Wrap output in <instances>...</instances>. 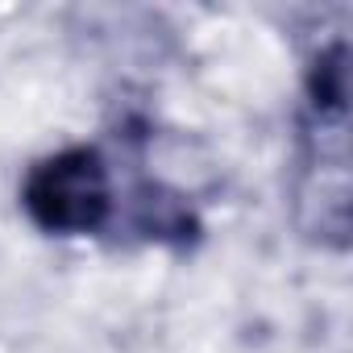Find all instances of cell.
Instances as JSON below:
<instances>
[{
  "label": "cell",
  "mask_w": 353,
  "mask_h": 353,
  "mask_svg": "<svg viewBox=\"0 0 353 353\" xmlns=\"http://www.w3.org/2000/svg\"><path fill=\"white\" fill-rule=\"evenodd\" d=\"M26 204L42 229L54 233H88L108 212V174L96 150H67L42 162L30 183Z\"/></svg>",
  "instance_id": "1"
}]
</instances>
